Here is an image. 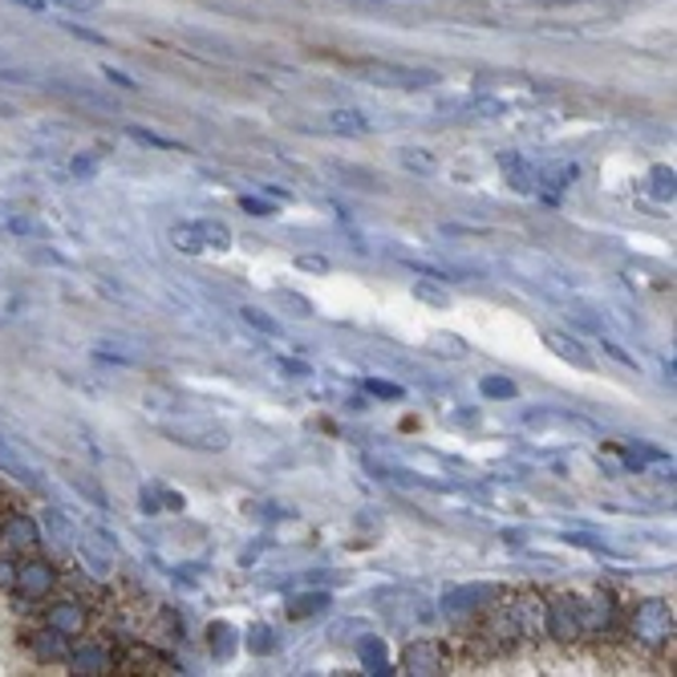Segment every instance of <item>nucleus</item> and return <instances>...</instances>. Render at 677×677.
Returning a JSON list of instances; mask_svg holds the SVG:
<instances>
[{
  "label": "nucleus",
  "instance_id": "obj_1",
  "mask_svg": "<svg viewBox=\"0 0 677 677\" xmlns=\"http://www.w3.org/2000/svg\"><path fill=\"white\" fill-rule=\"evenodd\" d=\"M349 70H354L357 77H366L369 86H382V89H430L442 82L434 70L398 65V61H354Z\"/></svg>",
  "mask_w": 677,
  "mask_h": 677
},
{
  "label": "nucleus",
  "instance_id": "obj_2",
  "mask_svg": "<svg viewBox=\"0 0 677 677\" xmlns=\"http://www.w3.org/2000/svg\"><path fill=\"white\" fill-rule=\"evenodd\" d=\"M58 580H61L58 564L33 552V556H21L9 592H13L21 604H45L49 596H53V589H58Z\"/></svg>",
  "mask_w": 677,
  "mask_h": 677
},
{
  "label": "nucleus",
  "instance_id": "obj_3",
  "mask_svg": "<svg viewBox=\"0 0 677 677\" xmlns=\"http://www.w3.org/2000/svg\"><path fill=\"white\" fill-rule=\"evenodd\" d=\"M629 633L641 649H662L674 641V608L665 601H641L629 617Z\"/></svg>",
  "mask_w": 677,
  "mask_h": 677
},
{
  "label": "nucleus",
  "instance_id": "obj_4",
  "mask_svg": "<svg viewBox=\"0 0 677 677\" xmlns=\"http://www.w3.org/2000/svg\"><path fill=\"white\" fill-rule=\"evenodd\" d=\"M544 637L559 641V645H573L584 637V617H580V601L576 596H552L544 601Z\"/></svg>",
  "mask_w": 677,
  "mask_h": 677
},
{
  "label": "nucleus",
  "instance_id": "obj_5",
  "mask_svg": "<svg viewBox=\"0 0 677 677\" xmlns=\"http://www.w3.org/2000/svg\"><path fill=\"white\" fill-rule=\"evenodd\" d=\"M70 674H89V677H102V674H119V649L110 641H98V637H77L74 649H70Z\"/></svg>",
  "mask_w": 677,
  "mask_h": 677
},
{
  "label": "nucleus",
  "instance_id": "obj_6",
  "mask_svg": "<svg viewBox=\"0 0 677 677\" xmlns=\"http://www.w3.org/2000/svg\"><path fill=\"white\" fill-rule=\"evenodd\" d=\"M162 434L179 446H192V451H227L232 434L216 422H199V418H183V422H167Z\"/></svg>",
  "mask_w": 677,
  "mask_h": 677
},
{
  "label": "nucleus",
  "instance_id": "obj_7",
  "mask_svg": "<svg viewBox=\"0 0 677 677\" xmlns=\"http://www.w3.org/2000/svg\"><path fill=\"white\" fill-rule=\"evenodd\" d=\"M41 620L49 629L65 633L70 641H77V637H86V629H89V608L77 601V596H49V601L41 604Z\"/></svg>",
  "mask_w": 677,
  "mask_h": 677
},
{
  "label": "nucleus",
  "instance_id": "obj_8",
  "mask_svg": "<svg viewBox=\"0 0 677 677\" xmlns=\"http://www.w3.org/2000/svg\"><path fill=\"white\" fill-rule=\"evenodd\" d=\"M0 547L13 556H33L41 552V524L25 512H4L0 516Z\"/></svg>",
  "mask_w": 677,
  "mask_h": 677
},
{
  "label": "nucleus",
  "instance_id": "obj_9",
  "mask_svg": "<svg viewBox=\"0 0 677 677\" xmlns=\"http://www.w3.org/2000/svg\"><path fill=\"white\" fill-rule=\"evenodd\" d=\"M25 649H29L33 662L41 665H65V657H70V649H74V641L65 633H58V629H49V625H37V629H25Z\"/></svg>",
  "mask_w": 677,
  "mask_h": 677
},
{
  "label": "nucleus",
  "instance_id": "obj_10",
  "mask_svg": "<svg viewBox=\"0 0 677 677\" xmlns=\"http://www.w3.org/2000/svg\"><path fill=\"white\" fill-rule=\"evenodd\" d=\"M74 544H77V556H82L89 576H98V580L114 576V568H119V552H114V544L106 540L102 531H86V536H77Z\"/></svg>",
  "mask_w": 677,
  "mask_h": 677
},
{
  "label": "nucleus",
  "instance_id": "obj_11",
  "mask_svg": "<svg viewBox=\"0 0 677 677\" xmlns=\"http://www.w3.org/2000/svg\"><path fill=\"white\" fill-rule=\"evenodd\" d=\"M402 665H406V674H414V677H430V674H442L446 657H442L439 641H410L406 653H402Z\"/></svg>",
  "mask_w": 677,
  "mask_h": 677
},
{
  "label": "nucleus",
  "instance_id": "obj_12",
  "mask_svg": "<svg viewBox=\"0 0 677 677\" xmlns=\"http://www.w3.org/2000/svg\"><path fill=\"white\" fill-rule=\"evenodd\" d=\"M512 617L519 625V637L536 641V637L544 633V596L540 592H519L516 604H512Z\"/></svg>",
  "mask_w": 677,
  "mask_h": 677
},
{
  "label": "nucleus",
  "instance_id": "obj_13",
  "mask_svg": "<svg viewBox=\"0 0 677 677\" xmlns=\"http://www.w3.org/2000/svg\"><path fill=\"white\" fill-rule=\"evenodd\" d=\"M580 617H584V637L608 633V629L617 625V601H613L608 592L592 596V601H580Z\"/></svg>",
  "mask_w": 677,
  "mask_h": 677
},
{
  "label": "nucleus",
  "instance_id": "obj_14",
  "mask_svg": "<svg viewBox=\"0 0 677 677\" xmlns=\"http://www.w3.org/2000/svg\"><path fill=\"white\" fill-rule=\"evenodd\" d=\"M324 131L345 134V138H361V134L373 131V122L366 119V110L345 106V110H329V114H324Z\"/></svg>",
  "mask_w": 677,
  "mask_h": 677
},
{
  "label": "nucleus",
  "instance_id": "obj_15",
  "mask_svg": "<svg viewBox=\"0 0 677 677\" xmlns=\"http://www.w3.org/2000/svg\"><path fill=\"white\" fill-rule=\"evenodd\" d=\"M483 637L491 641V649H495V653H503V649L516 645V641H519V625H516V617H512V608L491 613V620L483 625Z\"/></svg>",
  "mask_w": 677,
  "mask_h": 677
},
{
  "label": "nucleus",
  "instance_id": "obj_16",
  "mask_svg": "<svg viewBox=\"0 0 677 677\" xmlns=\"http://www.w3.org/2000/svg\"><path fill=\"white\" fill-rule=\"evenodd\" d=\"M500 167H503V175H507V183H512V192H519V195L540 192V187H536V167H531L528 159H519V155H500Z\"/></svg>",
  "mask_w": 677,
  "mask_h": 677
},
{
  "label": "nucleus",
  "instance_id": "obj_17",
  "mask_svg": "<svg viewBox=\"0 0 677 677\" xmlns=\"http://www.w3.org/2000/svg\"><path fill=\"white\" fill-rule=\"evenodd\" d=\"M544 341L552 345V354L564 357L568 366H576V369H592V366H596L589 349H584V345H580L576 337H568V333H544Z\"/></svg>",
  "mask_w": 677,
  "mask_h": 677
},
{
  "label": "nucleus",
  "instance_id": "obj_18",
  "mask_svg": "<svg viewBox=\"0 0 677 677\" xmlns=\"http://www.w3.org/2000/svg\"><path fill=\"white\" fill-rule=\"evenodd\" d=\"M207 645H211V653L220 657V662H232L239 649V633L227 625V620H216L211 629H207Z\"/></svg>",
  "mask_w": 677,
  "mask_h": 677
},
{
  "label": "nucleus",
  "instance_id": "obj_19",
  "mask_svg": "<svg viewBox=\"0 0 677 677\" xmlns=\"http://www.w3.org/2000/svg\"><path fill=\"white\" fill-rule=\"evenodd\" d=\"M244 645H248V653H256V657H272L280 649V637L272 625H248V633L239 637Z\"/></svg>",
  "mask_w": 677,
  "mask_h": 677
},
{
  "label": "nucleus",
  "instance_id": "obj_20",
  "mask_svg": "<svg viewBox=\"0 0 677 677\" xmlns=\"http://www.w3.org/2000/svg\"><path fill=\"white\" fill-rule=\"evenodd\" d=\"M357 657H361V665H366V674H394V665H390L385 645L378 641V637H366V641L357 645Z\"/></svg>",
  "mask_w": 677,
  "mask_h": 677
},
{
  "label": "nucleus",
  "instance_id": "obj_21",
  "mask_svg": "<svg viewBox=\"0 0 677 677\" xmlns=\"http://www.w3.org/2000/svg\"><path fill=\"white\" fill-rule=\"evenodd\" d=\"M77 540V531L70 528V519L58 516V512H49L41 524V544H58V547H70Z\"/></svg>",
  "mask_w": 677,
  "mask_h": 677
},
{
  "label": "nucleus",
  "instance_id": "obj_22",
  "mask_svg": "<svg viewBox=\"0 0 677 677\" xmlns=\"http://www.w3.org/2000/svg\"><path fill=\"white\" fill-rule=\"evenodd\" d=\"M324 608H329V592H300L288 601V617L293 620H305V617H321Z\"/></svg>",
  "mask_w": 677,
  "mask_h": 677
},
{
  "label": "nucleus",
  "instance_id": "obj_23",
  "mask_svg": "<svg viewBox=\"0 0 677 677\" xmlns=\"http://www.w3.org/2000/svg\"><path fill=\"white\" fill-rule=\"evenodd\" d=\"M199 223V236H204V248L207 251H227L232 248V227L220 220H195Z\"/></svg>",
  "mask_w": 677,
  "mask_h": 677
},
{
  "label": "nucleus",
  "instance_id": "obj_24",
  "mask_svg": "<svg viewBox=\"0 0 677 677\" xmlns=\"http://www.w3.org/2000/svg\"><path fill=\"white\" fill-rule=\"evenodd\" d=\"M171 244H175L179 251H187V256L207 251L204 236H199V223H175V227H171Z\"/></svg>",
  "mask_w": 677,
  "mask_h": 677
},
{
  "label": "nucleus",
  "instance_id": "obj_25",
  "mask_svg": "<svg viewBox=\"0 0 677 677\" xmlns=\"http://www.w3.org/2000/svg\"><path fill=\"white\" fill-rule=\"evenodd\" d=\"M479 394L491 402H507V398H516V382L503 378V373H487L483 382H479Z\"/></svg>",
  "mask_w": 677,
  "mask_h": 677
},
{
  "label": "nucleus",
  "instance_id": "obj_26",
  "mask_svg": "<svg viewBox=\"0 0 677 677\" xmlns=\"http://www.w3.org/2000/svg\"><path fill=\"white\" fill-rule=\"evenodd\" d=\"M126 138H134L138 147H155V150H183L175 138H167L159 131H147V126H126Z\"/></svg>",
  "mask_w": 677,
  "mask_h": 677
},
{
  "label": "nucleus",
  "instance_id": "obj_27",
  "mask_svg": "<svg viewBox=\"0 0 677 677\" xmlns=\"http://www.w3.org/2000/svg\"><path fill=\"white\" fill-rule=\"evenodd\" d=\"M649 195L662 199V204H674V171L669 167H653L649 171Z\"/></svg>",
  "mask_w": 677,
  "mask_h": 677
},
{
  "label": "nucleus",
  "instance_id": "obj_28",
  "mask_svg": "<svg viewBox=\"0 0 677 677\" xmlns=\"http://www.w3.org/2000/svg\"><path fill=\"white\" fill-rule=\"evenodd\" d=\"M430 349L442 357H455V361H463V357H471V349H467V341L455 337V333H434L430 337Z\"/></svg>",
  "mask_w": 677,
  "mask_h": 677
},
{
  "label": "nucleus",
  "instance_id": "obj_29",
  "mask_svg": "<svg viewBox=\"0 0 677 677\" xmlns=\"http://www.w3.org/2000/svg\"><path fill=\"white\" fill-rule=\"evenodd\" d=\"M414 296H418L422 305H434V309H451V293L439 288L434 280H414Z\"/></svg>",
  "mask_w": 677,
  "mask_h": 677
},
{
  "label": "nucleus",
  "instance_id": "obj_30",
  "mask_svg": "<svg viewBox=\"0 0 677 677\" xmlns=\"http://www.w3.org/2000/svg\"><path fill=\"white\" fill-rule=\"evenodd\" d=\"M239 317H244V324H251L256 333H264V337H276V333H280L276 317H268V312L256 309V305H244V309H239Z\"/></svg>",
  "mask_w": 677,
  "mask_h": 677
},
{
  "label": "nucleus",
  "instance_id": "obj_31",
  "mask_svg": "<svg viewBox=\"0 0 677 677\" xmlns=\"http://www.w3.org/2000/svg\"><path fill=\"white\" fill-rule=\"evenodd\" d=\"M9 232H13V236H25V239H49L53 236V232H49L41 220H33V216H13V220H9Z\"/></svg>",
  "mask_w": 677,
  "mask_h": 677
},
{
  "label": "nucleus",
  "instance_id": "obj_32",
  "mask_svg": "<svg viewBox=\"0 0 677 677\" xmlns=\"http://www.w3.org/2000/svg\"><path fill=\"white\" fill-rule=\"evenodd\" d=\"M276 305L280 309H288L293 317H312V300L309 296H300V293H293V288H276Z\"/></svg>",
  "mask_w": 677,
  "mask_h": 677
},
{
  "label": "nucleus",
  "instance_id": "obj_33",
  "mask_svg": "<svg viewBox=\"0 0 677 677\" xmlns=\"http://www.w3.org/2000/svg\"><path fill=\"white\" fill-rule=\"evenodd\" d=\"M147 410H155V414H183V410H179V394H171V390H147Z\"/></svg>",
  "mask_w": 677,
  "mask_h": 677
},
{
  "label": "nucleus",
  "instance_id": "obj_34",
  "mask_svg": "<svg viewBox=\"0 0 677 677\" xmlns=\"http://www.w3.org/2000/svg\"><path fill=\"white\" fill-rule=\"evenodd\" d=\"M61 29L70 33V37H77V41H89V45H110V37L98 29H86V25H74V21H61Z\"/></svg>",
  "mask_w": 677,
  "mask_h": 677
},
{
  "label": "nucleus",
  "instance_id": "obj_35",
  "mask_svg": "<svg viewBox=\"0 0 677 677\" xmlns=\"http://www.w3.org/2000/svg\"><path fill=\"white\" fill-rule=\"evenodd\" d=\"M70 175L74 179H94L98 175V155H74V162H70Z\"/></svg>",
  "mask_w": 677,
  "mask_h": 677
},
{
  "label": "nucleus",
  "instance_id": "obj_36",
  "mask_svg": "<svg viewBox=\"0 0 677 677\" xmlns=\"http://www.w3.org/2000/svg\"><path fill=\"white\" fill-rule=\"evenodd\" d=\"M16 564H21V556H13V552H4V547H0V589H9V584H13Z\"/></svg>",
  "mask_w": 677,
  "mask_h": 677
},
{
  "label": "nucleus",
  "instance_id": "obj_37",
  "mask_svg": "<svg viewBox=\"0 0 677 677\" xmlns=\"http://www.w3.org/2000/svg\"><path fill=\"white\" fill-rule=\"evenodd\" d=\"M45 4H58V9H65V13H94L102 0H45Z\"/></svg>",
  "mask_w": 677,
  "mask_h": 677
},
{
  "label": "nucleus",
  "instance_id": "obj_38",
  "mask_svg": "<svg viewBox=\"0 0 677 677\" xmlns=\"http://www.w3.org/2000/svg\"><path fill=\"white\" fill-rule=\"evenodd\" d=\"M402 162H406V167H414V171H434V159H430V155H422V150H402Z\"/></svg>",
  "mask_w": 677,
  "mask_h": 677
},
{
  "label": "nucleus",
  "instance_id": "obj_39",
  "mask_svg": "<svg viewBox=\"0 0 677 677\" xmlns=\"http://www.w3.org/2000/svg\"><path fill=\"white\" fill-rule=\"evenodd\" d=\"M239 207H244L248 216H260V220H268V216H272V204L256 199V195H244V199H239Z\"/></svg>",
  "mask_w": 677,
  "mask_h": 677
},
{
  "label": "nucleus",
  "instance_id": "obj_40",
  "mask_svg": "<svg viewBox=\"0 0 677 677\" xmlns=\"http://www.w3.org/2000/svg\"><path fill=\"white\" fill-rule=\"evenodd\" d=\"M102 77H106V82H110V86H119V89H138V82H134L131 74H119L114 65H106Z\"/></svg>",
  "mask_w": 677,
  "mask_h": 677
},
{
  "label": "nucleus",
  "instance_id": "obj_41",
  "mask_svg": "<svg viewBox=\"0 0 677 677\" xmlns=\"http://www.w3.org/2000/svg\"><path fill=\"white\" fill-rule=\"evenodd\" d=\"M366 390L373 394V398H390V402L402 398V390L398 385H390V382H366Z\"/></svg>",
  "mask_w": 677,
  "mask_h": 677
},
{
  "label": "nucleus",
  "instance_id": "obj_42",
  "mask_svg": "<svg viewBox=\"0 0 677 677\" xmlns=\"http://www.w3.org/2000/svg\"><path fill=\"white\" fill-rule=\"evenodd\" d=\"M296 268L300 272H329V260L324 256H296Z\"/></svg>",
  "mask_w": 677,
  "mask_h": 677
},
{
  "label": "nucleus",
  "instance_id": "obj_43",
  "mask_svg": "<svg viewBox=\"0 0 677 677\" xmlns=\"http://www.w3.org/2000/svg\"><path fill=\"white\" fill-rule=\"evenodd\" d=\"M143 512H147V516H159L162 512V491L159 487H155V491H150V487L143 491Z\"/></svg>",
  "mask_w": 677,
  "mask_h": 677
},
{
  "label": "nucleus",
  "instance_id": "obj_44",
  "mask_svg": "<svg viewBox=\"0 0 677 677\" xmlns=\"http://www.w3.org/2000/svg\"><path fill=\"white\" fill-rule=\"evenodd\" d=\"M13 4H21V9H29V13H45V9H49L45 0H13Z\"/></svg>",
  "mask_w": 677,
  "mask_h": 677
},
{
  "label": "nucleus",
  "instance_id": "obj_45",
  "mask_svg": "<svg viewBox=\"0 0 677 677\" xmlns=\"http://www.w3.org/2000/svg\"><path fill=\"white\" fill-rule=\"evenodd\" d=\"M280 369H288L296 378H309V366H296V361H280Z\"/></svg>",
  "mask_w": 677,
  "mask_h": 677
}]
</instances>
